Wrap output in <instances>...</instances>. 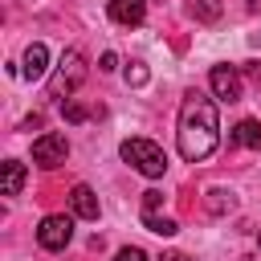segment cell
<instances>
[{
	"mask_svg": "<svg viewBox=\"0 0 261 261\" xmlns=\"http://www.w3.org/2000/svg\"><path fill=\"white\" fill-rule=\"evenodd\" d=\"M175 147L188 163H200L208 159L216 147H220V114H216V102L200 90L184 94V106H179V126H175Z\"/></svg>",
	"mask_w": 261,
	"mask_h": 261,
	"instance_id": "1",
	"label": "cell"
},
{
	"mask_svg": "<svg viewBox=\"0 0 261 261\" xmlns=\"http://www.w3.org/2000/svg\"><path fill=\"white\" fill-rule=\"evenodd\" d=\"M118 155H122L139 175H147V179H159V175L167 171V155H163V147L151 143V139H122Z\"/></svg>",
	"mask_w": 261,
	"mask_h": 261,
	"instance_id": "2",
	"label": "cell"
},
{
	"mask_svg": "<svg viewBox=\"0 0 261 261\" xmlns=\"http://www.w3.org/2000/svg\"><path fill=\"white\" fill-rule=\"evenodd\" d=\"M86 73H90L86 57H82L77 49H65L61 61H57V69H53V77H49V98H61V102H65V98L86 82Z\"/></svg>",
	"mask_w": 261,
	"mask_h": 261,
	"instance_id": "3",
	"label": "cell"
},
{
	"mask_svg": "<svg viewBox=\"0 0 261 261\" xmlns=\"http://www.w3.org/2000/svg\"><path fill=\"white\" fill-rule=\"evenodd\" d=\"M65 159H69V139H65V135L45 130V135H37V139H33V163H37V167L53 171V167H61Z\"/></svg>",
	"mask_w": 261,
	"mask_h": 261,
	"instance_id": "4",
	"label": "cell"
},
{
	"mask_svg": "<svg viewBox=\"0 0 261 261\" xmlns=\"http://www.w3.org/2000/svg\"><path fill=\"white\" fill-rule=\"evenodd\" d=\"M69 241H73V216L53 212V216H45V220H41V228H37V245H41V249L61 253Z\"/></svg>",
	"mask_w": 261,
	"mask_h": 261,
	"instance_id": "5",
	"label": "cell"
},
{
	"mask_svg": "<svg viewBox=\"0 0 261 261\" xmlns=\"http://www.w3.org/2000/svg\"><path fill=\"white\" fill-rule=\"evenodd\" d=\"M208 86H212V94H216L220 102H241V90H245L241 69H237V65H224V61L208 69Z\"/></svg>",
	"mask_w": 261,
	"mask_h": 261,
	"instance_id": "6",
	"label": "cell"
},
{
	"mask_svg": "<svg viewBox=\"0 0 261 261\" xmlns=\"http://www.w3.org/2000/svg\"><path fill=\"white\" fill-rule=\"evenodd\" d=\"M49 73V49L41 45V41H33L29 49H24V61H20V77H29V82H41Z\"/></svg>",
	"mask_w": 261,
	"mask_h": 261,
	"instance_id": "7",
	"label": "cell"
},
{
	"mask_svg": "<svg viewBox=\"0 0 261 261\" xmlns=\"http://www.w3.org/2000/svg\"><path fill=\"white\" fill-rule=\"evenodd\" d=\"M69 208H73L77 220H98V196H94V188H90V184H73Z\"/></svg>",
	"mask_w": 261,
	"mask_h": 261,
	"instance_id": "8",
	"label": "cell"
},
{
	"mask_svg": "<svg viewBox=\"0 0 261 261\" xmlns=\"http://www.w3.org/2000/svg\"><path fill=\"white\" fill-rule=\"evenodd\" d=\"M143 16H147V0H110V20L114 24L135 29V24H143Z\"/></svg>",
	"mask_w": 261,
	"mask_h": 261,
	"instance_id": "9",
	"label": "cell"
},
{
	"mask_svg": "<svg viewBox=\"0 0 261 261\" xmlns=\"http://www.w3.org/2000/svg\"><path fill=\"white\" fill-rule=\"evenodd\" d=\"M228 147H253V151H261V122L257 118H241L228 130Z\"/></svg>",
	"mask_w": 261,
	"mask_h": 261,
	"instance_id": "10",
	"label": "cell"
},
{
	"mask_svg": "<svg viewBox=\"0 0 261 261\" xmlns=\"http://www.w3.org/2000/svg\"><path fill=\"white\" fill-rule=\"evenodd\" d=\"M0 188H4V196H20V188H24V163H20V159H4V167H0Z\"/></svg>",
	"mask_w": 261,
	"mask_h": 261,
	"instance_id": "11",
	"label": "cell"
},
{
	"mask_svg": "<svg viewBox=\"0 0 261 261\" xmlns=\"http://www.w3.org/2000/svg\"><path fill=\"white\" fill-rule=\"evenodd\" d=\"M188 16L200 24H216L220 20V0H188Z\"/></svg>",
	"mask_w": 261,
	"mask_h": 261,
	"instance_id": "12",
	"label": "cell"
},
{
	"mask_svg": "<svg viewBox=\"0 0 261 261\" xmlns=\"http://www.w3.org/2000/svg\"><path fill=\"white\" fill-rule=\"evenodd\" d=\"M143 228L155 232V237H175V232H179V224H175L171 216H155V212H143Z\"/></svg>",
	"mask_w": 261,
	"mask_h": 261,
	"instance_id": "13",
	"label": "cell"
},
{
	"mask_svg": "<svg viewBox=\"0 0 261 261\" xmlns=\"http://www.w3.org/2000/svg\"><path fill=\"white\" fill-rule=\"evenodd\" d=\"M204 204H208V212H216V216H220V212H228L237 200H232V192H228V188H212Z\"/></svg>",
	"mask_w": 261,
	"mask_h": 261,
	"instance_id": "14",
	"label": "cell"
},
{
	"mask_svg": "<svg viewBox=\"0 0 261 261\" xmlns=\"http://www.w3.org/2000/svg\"><path fill=\"white\" fill-rule=\"evenodd\" d=\"M147 77H151V73H147L143 61H130V65H126V86H147Z\"/></svg>",
	"mask_w": 261,
	"mask_h": 261,
	"instance_id": "15",
	"label": "cell"
},
{
	"mask_svg": "<svg viewBox=\"0 0 261 261\" xmlns=\"http://www.w3.org/2000/svg\"><path fill=\"white\" fill-rule=\"evenodd\" d=\"M61 110H65V118H69V122H86V118H90V110H86L82 102H73V98H65V106H61Z\"/></svg>",
	"mask_w": 261,
	"mask_h": 261,
	"instance_id": "16",
	"label": "cell"
},
{
	"mask_svg": "<svg viewBox=\"0 0 261 261\" xmlns=\"http://www.w3.org/2000/svg\"><path fill=\"white\" fill-rule=\"evenodd\" d=\"M114 261H151V257H147L139 245H126V249H118V253H114Z\"/></svg>",
	"mask_w": 261,
	"mask_h": 261,
	"instance_id": "17",
	"label": "cell"
},
{
	"mask_svg": "<svg viewBox=\"0 0 261 261\" xmlns=\"http://www.w3.org/2000/svg\"><path fill=\"white\" fill-rule=\"evenodd\" d=\"M159 204H163V192H155V188H151V192H143V212H155Z\"/></svg>",
	"mask_w": 261,
	"mask_h": 261,
	"instance_id": "18",
	"label": "cell"
},
{
	"mask_svg": "<svg viewBox=\"0 0 261 261\" xmlns=\"http://www.w3.org/2000/svg\"><path fill=\"white\" fill-rule=\"evenodd\" d=\"M98 69H102V73L118 69V53H102V57H98Z\"/></svg>",
	"mask_w": 261,
	"mask_h": 261,
	"instance_id": "19",
	"label": "cell"
},
{
	"mask_svg": "<svg viewBox=\"0 0 261 261\" xmlns=\"http://www.w3.org/2000/svg\"><path fill=\"white\" fill-rule=\"evenodd\" d=\"M245 73H249V77H257V82H261V61H245Z\"/></svg>",
	"mask_w": 261,
	"mask_h": 261,
	"instance_id": "20",
	"label": "cell"
},
{
	"mask_svg": "<svg viewBox=\"0 0 261 261\" xmlns=\"http://www.w3.org/2000/svg\"><path fill=\"white\" fill-rule=\"evenodd\" d=\"M159 261H192V257H188V253H163Z\"/></svg>",
	"mask_w": 261,
	"mask_h": 261,
	"instance_id": "21",
	"label": "cell"
},
{
	"mask_svg": "<svg viewBox=\"0 0 261 261\" xmlns=\"http://www.w3.org/2000/svg\"><path fill=\"white\" fill-rule=\"evenodd\" d=\"M249 12H261V0H249Z\"/></svg>",
	"mask_w": 261,
	"mask_h": 261,
	"instance_id": "22",
	"label": "cell"
},
{
	"mask_svg": "<svg viewBox=\"0 0 261 261\" xmlns=\"http://www.w3.org/2000/svg\"><path fill=\"white\" fill-rule=\"evenodd\" d=\"M257 241H261V232H257Z\"/></svg>",
	"mask_w": 261,
	"mask_h": 261,
	"instance_id": "23",
	"label": "cell"
}]
</instances>
